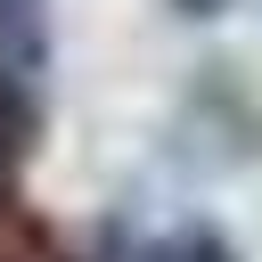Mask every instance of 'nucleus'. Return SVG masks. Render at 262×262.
Wrapping results in <instances>:
<instances>
[{"instance_id":"nucleus-1","label":"nucleus","mask_w":262,"mask_h":262,"mask_svg":"<svg viewBox=\"0 0 262 262\" xmlns=\"http://www.w3.org/2000/svg\"><path fill=\"white\" fill-rule=\"evenodd\" d=\"M0 262H74V254H66V237H57L25 196L0 188Z\"/></svg>"},{"instance_id":"nucleus-2","label":"nucleus","mask_w":262,"mask_h":262,"mask_svg":"<svg viewBox=\"0 0 262 262\" xmlns=\"http://www.w3.org/2000/svg\"><path fill=\"white\" fill-rule=\"evenodd\" d=\"M33 131H41V106H33V74L0 66V164H16V156L33 147Z\"/></svg>"},{"instance_id":"nucleus-3","label":"nucleus","mask_w":262,"mask_h":262,"mask_svg":"<svg viewBox=\"0 0 262 262\" xmlns=\"http://www.w3.org/2000/svg\"><path fill=\"white\" fill-rule=\"evenodd\" d=\"M156 262H237V246H229L221 229H180V237H172Z\"/></svg>"},{"instance_id":"nucleus-4","label":"nucleus","mask_w":262,"mask_h":262,"mask_svg":"<svg viewBox=\"0 0 262 262\" xmlns=\"http://www.w3.org/2000/svg\"><path fill=\"white\" fill-rule=\"evenodd\" d=\"M180 16H221V8H237V0H172Z\"/></svg>"}]
</instances>
